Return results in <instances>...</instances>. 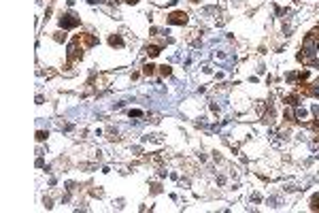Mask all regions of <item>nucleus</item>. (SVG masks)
Here are the masks:
<instances>
[{"instance_id":"nucleus-1","label":"nucleus","mask_w":319,"mask_h":213,"mask_svg":"<svg viewBox=\"0 0 319 213\" xmlns=\"http://www.w3.org/2000/svg\"><path fill=\"white\" fill-rule=\"evenodd\" d=\"M168 21H170V24H185V21H187V15H185L183 11H175V13L168 17Z\"/></svg>"},{"instance_id":"nucleus-2","label":"nucleus","mask_w":319,"mask_h":213,"mask_svg":"<svg viewBox=\"0 0 319 213\" xmlns=\"http://www.w3.org/2000/svg\"><path fill=\"white\" fill-rule=\"evenodd\" d=\"M62 28H75V26H79V19H75V15H64V19L60 21Z\"/></svg>"},{"instance_id":"nucleus-3","label":"nucleus","mask_w":319,"mask_h":213,"mask_svg":"<svg viewBox=\"0 0 319 213\" xmlns=\"http://www.w3.org/2000/svg\"><path fill=\"white\" fill-rule=\"evenodd\" d=\"M108 43H111L113 47H115V45H117V47H121V45H123V41H121L119 36H111V39H108Z\"/></svg>"},{"instance_id":"nucleus-4","label":"nucleus","mask_w":319,"mask_h":213,"mask_svg":"<svg viewBox=\"0 0 319 213\" xmlns=\"http://www.w3.org/2000/svg\"><path fill=\"white\" fill-rule=\"evenodd\" d=\"M147 53H149L151 58H156L158 53H160V47H147Z\"/></svg>"},{"instance_id":"nucleus-5","label":"nucleus","mask_w":319,"mask_h":213,"mask_svg":"<svg viewBox=\"0 0 319 213\" xmlns=\"http://www.w3.org/2000/svg\"><path fill=\"white\" fill-rule=\"evenodd\" d=\"M36 139H39V141H45V139H47V132H39V134H36Z\"/></svg>"},{"instance_id":"nucleus-6","label":"nucleus","mask_w":319,"mask_h":213,"mask_svg":"<svg viewBox=\"0 0 319 213\" xmlns=\"http://www.w3.org/2000/svg\"><path fill=\"white\" fill-rule=\"evenodd\" d=\"M145 73H147V75H151V73H153V66H151V64H147V66H145Z\"/></svg>"},{"instance_id":"nucleus-7","label":"nucleus","mask_w":319,"mask_h":213,"mask_svg":"<svg viewBox=\"0 0 319 213\" xmlns=\"http://www.w3.org/2000/svg\"><path fill=\"white\" fill-rule=\"evenodd\" d=\"M126 2H130V4H136V2H138V0H126Z\"/></svg>"},{"instance_id":"nucleus-8","label":"nucleus","mask_w":319,"mask_h":213,"mask_svg":"<svg viewBox=\"0 0 319 213\" xmlns=\"http://www.w3.org/2000/svg\"><path fill=\"white\" fill-rule=\"evenodd\" d=\"M191 2H196V0H191Z\"/></svg>"}]
</instances>
